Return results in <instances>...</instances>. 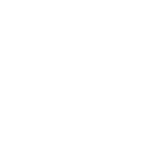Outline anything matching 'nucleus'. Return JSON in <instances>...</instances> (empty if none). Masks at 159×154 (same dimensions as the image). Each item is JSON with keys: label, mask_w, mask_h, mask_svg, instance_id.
<instances>
[]
</instances>
